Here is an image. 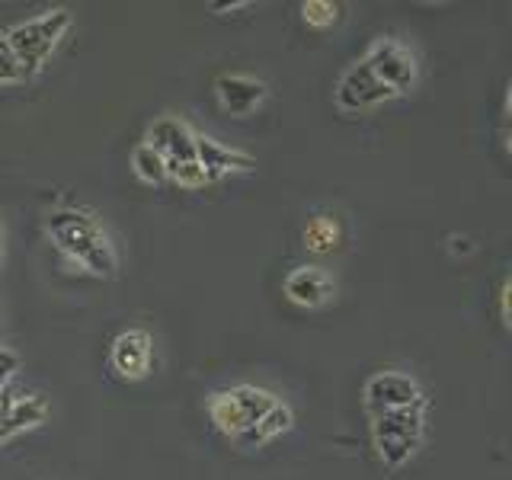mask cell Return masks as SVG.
Here are the masks:
<instances>
[{"label": "cell", "instance_id": "6da1fadb", "mask_svg": "<svg viewBox=\"0 0 512 480\" xmlns=\"http://www.w3.org/2000/svg\"><path fill=\"white\" fill-rule=\"evenodd\" d=\"M45 231L52 237V244L64 256H71L77 266H84L90 276H116V250H112L100 221L84 208H55L45 221Z\"/></svg>", "mask_w": 512, "mask_h": 480}, {"label": "cell", "instance_id": "7a4b0ae2", "mask_svg": "<svg viewBox=\"0 0 512 480\" xmlns=\"http://www.w3.org/2000/svg\"><path fill=\"white\" fill-rule=\"evenodd\" d=\"M71 26H74L71 10L55 7V10L32 16L26 23H16L13 29L4 32V42L10 45L16 64H20L23 80L36 77L45 68L48 58H52L55 48L61 45V39L71 32Z\"/></svg>", "mask_w": 512, "mask_h": 480}, {"label": "cell", "instance_id": "3957f363", "mask_svg": "<svg viewBox=\"0 0 512 480\" xmlns=\"http://www.w3.org/2000/svg\"><path fill=\"white\" fill-rule=\"evenodd\" d=\"M426 407L429 400L416 407L391 410L372 416V445L375 455L388 471L404 468V464L416 455V448L426 439Z\"/></svg>", "mask_w": 512, "mask_h": 480}, {"label": "cell", "instance_id": "277c9868", "mask_svg": "<svg viewBox=\"0 0 512 480\" xmlns=\"http://www.w3.org/2000/svg\"><path fill=\"white\" fill-rule=\"evenodd\" d=\"M279 400L266 388H253V384H237L228 391H215L208 400V416L218 432L231 439L247 436V432L263 420V416L276 407Z\"/></svg>", "mask_w": 512, "mask_h": 480}, {"label": "cell", "instance_id": "5b68a950", "mask_svg": "<svg viewBox=\"0 0 512 480\" xmlns=\"http://www.w3.org/2000/svg\"><path fill=\"white\" fill-rule=\"evenodd\" d=\"M384 87L394 90V96H404L416 87V58L407 45H400L397 39L381 36L368 45V52L362 58Z\"/></svg>", "mask_w": 512, "mask_h": 480}, {"label": "cell", "instance_id": "8992f818", "mask_svg": "<svg viewBox=\"0 0 512 480\" xmlns=\"http://www.w3.org/2000/svg\"><path fill=\"white\" fill-rule=\"evenodd\" d=\"M423 400H426L423 388L407 372H378L365 381V391H362V404L368 416L416 407V404H423Z\"/></svg>", "mask_w": 512, "mask_h": 480}, {"label": "cell", "instance_id": "52a82bcc", "mask_svg": "<svg viewBox=\"0 0 512 480\" xmlns=\"http://www.w3.org/2000/svg\"><path fill=\"white\" fill-rule=\"evenodd\" d=\"M333 96H336V106L343 112H365V109H375L381 103L394 100V90L384 87L381 80L368 71L365 61H356L340 74V80H336Z\"/></svg>", "mask_w": 512, "mask_h": 480}, {"label": "cell", "instance_id": "ba28073f", "mask_svg": "<svg viewBox=\"0 0 512 480\" xmlns=\"http://www.w3.org/2000/svg\"><path fill=\"white\" fill-rule=\"evenodd\" d=\"M151 356H154V340H151V333L141 327L122 330L109 346V362L116 368V375L125 381H138L148 375Z\"/></svg>", "mask_w": 512, "mask_h": 480}, {"label": "cell", "instance_id": "9c48e42d", "mask_svg": "<svg viewBox=\"0 0 512 480\" xmlns=\"http://www.w3.org/2000/svg\"><path fill=\"white\" fill-rule=\"evenodd\" d=\"M215 96L228 116L244 119V116H253V112L266 103L269 87L250 74H221L215 80Z\"/></svg>", "mask_w": 512, "mask_h": 480}, {"label": "cell", "instance_id": "30bf717a", "mask_svg": "<svg viewBox=\"0 0 512 480\" xmlns=\"http://www.w3.org/2000/svg\"><path fill=\"white\" fill-rule=\"evenodd\" d=\"M285 298L298 308H324L333 298L336 285L320 266H298L285 276Z\"/></svg>", "mask_w": 512, "mask_h": 480}, {"label": "cell", "instance_id": "8fae6325", "mask_svg": "<svg viewBox=\"0 0 512 480\" xmlns=\"http://www.w3.org/2000/svg\"><path fill=\"white\" fill-rule=\"evenodd\" d=\"M144 144H151L164 160H196V132L173 116L151 122Z\"/></svg>", "mask_w": 512, "mask_h": 480}, {"label": "cell", "instance_id": "7c38bea8", "mask_svg": "<svg viewBox=\"0 0 512 480\" xmlns=\"http://www.w3.org/2000/svg\"><path fill=\"white\" fill-rule=\"evenodd\" d=\"M196 160L199 167L205 170L208 183H218L221 176L228 173H247L253 170V157L237 151V148H228V144H221L208 135H196Z\"/></svg>", "mask_w": 512, "mask_h": 480}, {"label": "cell", "instance_id": "4fadbf2b", "mask_svg": "<svg viewBox=\"0 0 512 480\" xmlns=\"http://www.w3.org/2000/svg\"><path fill=\"white\" fill-rule=\"evenodd\" d=\"M48 416V400L42 394H26V397H13L7 410L0 413V445L10 442L13 436H20L26 429H36L45 423Z\"/></svg>", "mask_w": 512, "mask_h": 480}, {"label": "cell", "instance_id": "5bb4252c", "mask_svg": "<svg viewBox=\"0 0 512 480\" xmlns=\"http://www.w3.org/2000/svg\"><path fill=\"white\" fill-rule=\"evenodd\" d=\"M292 426H295V413H292V407L282 404V400H279V404L272 407V410L263 416V420L256 423V426L247 432V436H240L237 442L244 445V448H256V445H266L269 439L282 436V432H288Z\"/></svg>", "mask_w": 512, "mask_h": 480}, {"label": "cell", "instance_id": "9a60e30c", "mask_svg": "<svg viewBox=\"0 0 512 480\" xmlns=\"http://www.w3.org/2000/svg\"><path fill=\"white\" fill-rule=\"evenodd\" d=\"M340 240H343V228H340V221L330 215H317L308 221V228H304V247L314 253H333L340 247Z\"/></svg>", "mask_w": 512, "mask_h": 480}, {"label": "cell", "instance_id": "2e32d148", "mask_svg": "<svg viewBox=\"0 0 512 480\" xmlns=\"http://www.w3.org/2000/svg\"><path fill=\"white\" fill-rule=\"evenodd\" d=\"M132 170L141 183H151V186L167 180V160L160 157L151 144H138V148L132 151Z\"/></svg>", "mask_w": 512, "mask_h": 480}, {"label": "cell", "instance_id": "e0dca14e", "mask_svg": "<svg viewBox=\"0 0 512 480\" xmlns=\"http://www.w3.org/2000/svg\"><path fill=\"white\" fill-rule=\"evenodd\" d=\"M301 16L314 29H330L343 20V4H336V0H304Z\"/></svg>", "mask_w": 512, "mask_h": 480}, {"label": "cell", "instance_id": "ac0fdd59", "mask_svg": "<svg viewBox=\"0 0 512 480\" xmlns=\"http://www.w3.org/2000/svg\"><path fill=\"white\" fill-rule=\"evenodd\" d=\"M167 180L180 183L186 189H199L208 186V176L199 167V160H167Z\"/></svg>", "mask_w": 512, "mask_h": 480}, {"label": "cell", "instance_id": "d6986e66", "mask_svg": "<svg viewBox=\"0 0 512 480\" xmlns=\"http://www.w3.org/2000/svg\"><path fill=\"white\" fill-rule=\"evenodd\" d=\"M16 80H23V71H20V64H16L10 45L0 36V84H16Z\"/></svg>", "mask_w": 512, "mask_h": 480}, {"label": "cell", "instance_id": "ffe728a7", "mask_svg": "<svg viewBox=\"0 0 512 480\" xmlns=\"http://www.w3.org/2000/svg\"><path fill=\"white\" fill-rule=\"evenodd\" d=\"M16 372H20V356L10 352L7 346H0V394L7 391V384L13 381Z\"/></svg>", "mask_w": 512, "mask_h": 480}, {"label": "cell", "instance_id": "44dd1931", "mask_svg": "<svg viewBox=\"0 0 512 480\" xmlns=\"http://www.w3.org/2000/svg\"><path fill=\"white\" fill-rule=\"evenodd\" d=\"M500 317H503V327L512 324V320H509V279L500 285Z\"/></svg>", "mask_w": 512, "mask_h": 480}, {"label": "cell", "instance_id": "7402d4cb", "mask_svg": "<svg viewBox=\"0 0 512 480\" xmlns=\"http://www.w3.org/2000/svg\"><path fill=\"white\" fill-rule=\"evenodd\" d=\"M471 240L468 237H452V253H471Z\"/></svg>", "mask_w": 512, "mask_h": 480}, {"label": "cell", "instance_id": "603a6c76", "mask_svg": "<svg viewBox=\"0 0 512 480\" xmlns=\"http://www.w3.org/2000/svg\"><path fill=\"white\" fill-rule=\"evenodd\" d=\"M250 7V0H237V4H215L212 10L215 13H228V10H247Z\"/></svg>", "mask_w": 512, "mask_h": 480}, {"label": "cell", "instance_id": "cb8c5ba5", "mask_svg": "<svg viewBox=\"0 0 512 480\" xmlns=\"http://www.w3.org/2000/svg\"><path fill=\"white\" fill-rule=\"evenodd\" d=\"M0 266H4V244H0Z\"/></svg>", "mask_w": 512, "mask_h": 480}, {"label": "cell", "instance_id": "d4e9b609", "mask_svg": "<svg viewBox=\"0 0 512 480\" xmlns=\"http://www.w3.org/2000/svg\"><path fill=\"white\" fill-rule=\"evenodd\" d=\"M0 237H4V224H0Z\"/></svg>", "mask_w": 512, "mask_h": 480}]
</instances>
